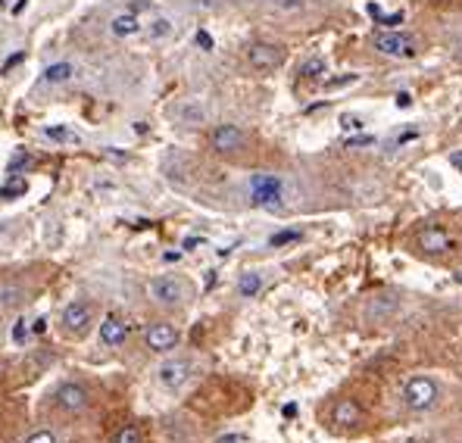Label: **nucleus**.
<instances>
[{
	"label": "nucleus",
	"mask_w": 462,
	"mask_h": 443,
	"mask_svg": "<svg viewBox=\"0 0 462 443\" xmlns=\"http://www.w3.org/2000/svg\"><path fill=\"white\" fill-rule=\"evenodd\" d=\"M300 238H303V234H300L297 228H284V231L272 234V238H269V247H284V244H297Z\"/></svg>",
	"instance_id": "nucleus-21"
},
{
	"label": "nucleus",
	"mask_w": 462,
	"mask_h": 443,
	"mask_svg": "<svg viewBox=\"0 0 462 443\" xmlns=\"http://www.w3.org/2000/svg\"><path fill=\"white\" fill-rule=\"evenodd\" d=\"M381 19V25H384V29H397L400 22H403V13H394V16H378Z\"/></svg>",
	"instance_id": "nucleus-26"
},
{
	"label": "nucleus",
	"mask_w": 462,
	"mask_h": 443,
	"mask_svg": "<svg viewBox=\"0 0 462 443\" xmlns=\"http://www.w3.org/2000/svg\"><path fill=\"white\" fill-rule=\"evenodd\" d=\"M147 293H150V300L157 306H163V310H178V306H185L187 297H191V284H187L185 278H178V275H157V278H150V284H147Z\"/></svg>",
	"instance_id": "nucleus-1"
},
{
	"label": "nucleus",
	"mask_w": 462,
	"mask_h": 443,
	"mask_svg": "<svg viewBox=\"0 0 462 443\" xmlns=\"http://www.w3.org/2000/svg\"><path fill=\"white\" fill-rule=\"evenodd\" d=\"M331 421H334L338 428H356L359 421H363V409H359V402H356V400L344 397V400L334 402V409H331Z\"/></svg>",
	"instance_id": "nucleus-12"
},
{
	"label": "nucleus",
	"mask_w": 462,
	"mask_h": 443,
	"mask_svg": "<svg viewBox=\"0 0 462 443\" xmlns=\"http://www.w3.org/2000/svg\"><path fill=\"white\" fill-rule=\"evenodd\" d=\"M191 378H194V362L187 359V356H169V359L157 368V381L166 387V391H182Z\"/></svg>",
	"instance_id": "nucleus-5"
},
{
	"label": "nucleus",
	"mask_w": 462,
	"mask_h": 443,
	"mask_svg": "<svg viewBox=\"0 0 462 443\" xmlns=\"http://www.w3.org/2000/svg\"><path fill=\"white\" fill-rule=\"evenodd\" d=\"M216 443H244V437H240V434H222Z\"/></svg>",
	"instance_id": "nucleus-33"
},
{
	"label": "nucleus",
	"mask_w": 462,
	"mask_h": 443,
	"mask_svg": "<svg viewBox=\"0 0 462 443\" xmlns=\"http://www.w3.org/2000/svg\"><path fill=\"white\" fill-rule=\"evenodd\" d=\"M250 203L263 206V210H278L284 203V178L272 175V172H257L250 178Z\"/></svg>",
	"instance_id": "nucleus-2"
},
{
	"label": "nucleus",
	"mask_w": 462,
	"mask_h": 443,
	"mask_svg": "<svg viewBox=\"0 0 462 443\" xmlns=\"http://www.w3.org/2000/svg\"><path fill=\"white\" fill-rule=\"evenodd\" d=\"M44 134H47V138H53V140H63V144H78V134L69 131V129H63V125H53V129H47Z\"/></svg>",
	"instance_id": "nucleus-22"
},
{
	"label": "nucleus",
	"mask_w": 462,
	"mask_h": 443,
	"mask_svg": "<svg viewBox=\"0 0 462 443\" xmlns=\"http://www.w3.org/2000/svg\"><path fill=\"white\" fill-rule=\"evenodd\" d=\"M375 50L384 53V57H400V59H410L416 57V41L403 31H381L375 35Z\"/></svg>",
	"instance_id": "nucleus-8"
},
{
	"label": "nucleus",
	"mask_w": 462,
	"mask_h": 443,
	"mask_svg": "<svg viewBox=\"0 0 462 443\" xmlns=\"http://www.w3.org/2000/svg\"><path fill=\"white\" fill-rule=\"evenodd\" d=\"M175 119L185 125H200L206 119V112L197 103H182V106H175Z\"/></svg>",
	"instance_id": "nucleus-19"
},
{
	"label": "nucleus",
	"mask_w": 462,
	"mask_h": 443,
	"mask_svg": "<svg viewBox=\"0 0 462 443\" xmlns=\"http://www.w3.org/2000/svg\"><path fill=\"white\" fill-rule=\"evenodd\" d=\"M416 138H419V131H416V129H412V131H403V134L397 138V144H410V140H416Z\"/></svg>",
	"instance_id": "nucleus-32"
},
{
	"label": "nucleus",
	"mask_w": 462,
	"mask_h": 443,
	"mask_svg": "<svg viewBox=\"0 0 462 443\" xmlns=\"http://www.w3.org/2000/svg\"><path fill=\"white\" fill-rule=\"evenodd\" d=\"M247 59H250L253 69L269 72V69H278L284 57H281V47H275V44H253L250 53H247Z\"/></svg>",
	"instance_id": "nucleus-10"
},
{
	"label": "nucleus",
	"mask_w": 462,
	"mask_h": 443,
	"mask_svg": "<svg viewBox=\"0 0 462 443\" xmlns=\"http://www.w3.org/2000/svg\"><path fill=\"white\" fill-rule=\"evenodd\" d=\"M94 325V306L88 300H72L63 312H59V328L66 337H85Z\"/></svg>",
	"instance_id": "nucleus-3"
},
{
	"label": "nucleus",
	"mask_w": 462,
	"mask_h": 443,
	"mask_svg": "<svg viewBox=\"0 0 462 443\" xmlns=\"http://www.w3.org/2000/svg\"><path fill=\"white\" fill-rule=\"evenodd\" d=\"M100 340H103L106 347H122L125 340H129V325H125L122 319H116V315H106V319L100 321Z\"/></svg>",
	"instance_id": "nucleus-13"
},
{
	"label": "nucleus",
	"mask_w": 462,
	"mask_h": 443,
	"mask_svg": "<svg viewBox=\"0 0 462 443\" xmlns=\"http://www.w3.org/2000/svg\"><path fill=\"white\" fill-rule=\"evenodd\" d=\"M53 406H57L63 415H82L85 409L91 406V393H88V387L78 384V381H63V384L53 391Z\"/></svg>",
	"instance_id": "nucleus-4"
},
{
	"label": "nucleus",
	"mask_w": 462,
	"mask_h": 443,
	"mask_svg": "<svg viewBox=\"0 0 462 443\" xmlns=\"http://www.w3.org/2000/svg\"><path fill=\"white\" fill-rule=\"evenodd\" d=\"M397 106H410V94H400V97H397Z\"/></svg>",
	"instance_id": "nucleus-35"
},
{
	"label": "nucleus",
	"mask_w": 462,
	"mask_h": 443,
	"mask_svg": "<svg viewBox=\"0 0 462 443\" xmlns=\"http://www.w3.org/2000/svg\"><path fill=\"white\" fill-rule=\"evenodd\" d=\"M197 44H200V50H212V38H210V31L200 29V31H197Z\"/></svg>",
	"instance_id": "nucleus-28"
},
{
	"label": "nucleus",
	"mask_w": 462,
	"mask_h": 443,
	"mask_svg": "<svg viewBox=\"0 0 462 443\" xmlns=\"http://www.w3.org/2000/svg\"><path fill=\"white\" fill-rule=\"evenodd\" d=\"M210 144L216 153H225V157H231V153H240L247 147V134L238 129V125H216L210 134Z\"/></svg>",
	"instance_id": "nucleus-9"
},
{
	"label": "nucleus",
	"mask_w": 462,
	"mask_h": 443,
	"mask_svg": "<svg viewBox=\"0 0 462 443\" xmlns=\"http://www.w3.org/2000/svg\"><path fill=\"white\" fill-rule=\"evenodd\" d=\"M259 287H263V275H259V272H244L238 278V293H240V297H257Z\"/></svg>",
	"instance_id": "nucleus-18"
},
{
	"label": "nucleus",
	"mask_w": 462,
	"mask_h": 443,
	"mask_svg": "<svg viewBox=\"0 0 462 443\" xmlns=\"http://www.w3.org/2000/svg\"><path fill=\"white\" fill-rule=\"evenodd\" d=\"M25 334H29L25 321H16V325H13V340H16V344H22V340H25Z\"/></svg>",
	"instance_id": "nucleus-27"
},
{
	"label": "nucleus",
	"mask_w": 462,
	"mask_h": 443,
	"mask_svg": "<svg viewBox=\"0 0 462 443\" xmlns=\"http://www.w3.org/2000/svg\"><path fill=\"white\" fill-rule=\"evenodd\" d=\"M25 303V291L19 284H6L0 287V310H16Z\"/></svg>",
	"instance_id": "nucleus-17"
},
{
	"label": "nucleus",
	"mask_w": 462,
	"mask_h": 443,
	"mask_svg": "<svg viewBox=\"0 0 462 443\" xmlns=\"http://www.w3.org/2000/svg\"><path fill=\"white\" fill-rule=\"evenodd\" d=\"M178 340H182V334L169 321H157V325H150L144 331V344L150 353H172L178 347Z\"/></svg>",
	"instance_id": "nucleus-7"
},
{
	"label": "nucleus",
	"mask_w": 462,
	"mask_h": 443,
	"mask_svg": "<svg viewBox=\"0 0 462 443\" xmlns=\"http://www.w3.org/2000/svg\"><path fill=\"white\" fill-rule=\"evenodd\" d=\"M397 312V297L394 293H378V297H369V303L363 306V319L378 325V321H387V315Z\"/></svg>",
	"instance_id": "nucleus-11"
},
{
	"label": "nucleus",
	"mask_w": 462,
	"mask_h": 443,
	"mask_svg": "<svg viewBox=\"0 0 462 443\" xmlns=\"http://www.w3.org/2000/svg\"><path fill=\"white\" fill-rule=\"evenodd\" d=\"M110 443H144V431H140L138 425H122L113 431Z\"/></svg>",
	"instance_id": "nucleus-20"
},
{
	"label": "nucleus",
	"mask_w": 462,
	"mask_h": 443,
	"mask_svg": "<svg viewBox=\"0 0 462 443\" xmlns=\"http://www.w3.org/2000/svg\"><path fill=\"white\" fill-rule=\"evenodd\" d=\"M25 57V53H13V57L10 59H6V63H3V69H0V72H6V69H13V66H16L19 63V59H22Z\"/></svg>",
	"instance_id": "nucleus-34"
},
{
	"label": "nucleus",
	"mask_w": 462,
	"mask_h": 443,
	"mask_svg": "<svg viewBox=\"0 0 462 443\" xmlns=\"http://www.w3.org/2000/svg\"><path fill=\"white\" fill-rule=\"evenodd\" d=\"M322 72H325V63H322V59H319V57L306 59V63L300 66V75H303V78H319V75H322Z\"/></svg>",
	"instance_id": "nucleus-23"
},
{
	"label": "nucleus",
	"mask_w": 462,
	"mask_h": 443,
	"mask_svg": "<svg viewBox=\"0 0 462 443\" xmlns=\"http://www.w3.org/2000/svg\"><path fill=\"white\" fill-rule=\"evenodd\" d=\"M403 402L412 412H425V409H431L438 402V384L431 378H412L403 387Z\"/></svg>",
	"instance_id": "nucleus-6"
},
{
	"label": "nucleus",
	"mask_w": 462,
	"mask_h": 443,
	"mask_svg": "<svg viewBox=\"0 0 462 443\" xmlns=\"http://www.w3.org/2000/svg\"><path fill=\"white\" fill-rule=\"evenodd\" d=\"M110 29H113V35L116 38H131V35H138L140 31V22H138L135 13H119V16H113Z\"/></svg>",
	"instance_id": "nucleus-15"
},
{
	"label": "nucleus",
	"mask_w": 462,
	"mask_h": 443,
	"mask_svg": "<svg viewBox=\"0 0 462 443\" xmlns=\"http://www.w3.org/2000/svg\"><path fill=\"white\" fill-rule=\"evenodd\" d=\"M172 31V22L169 19H157V22L150 25V38H166Z\"/></svg>",
	"instance_id": "nucleus-25"
},
{
	"label": "nucleus",
	"mask_w": 462,
	"mask_h": 443,
	"mask_svg": "<svg viewBox=\"0 0 462 443\" xmlns=\"http://www.w3.org/2000/svg\"><path fill=\"white\" fill-rule=\"evenodd\" d=\"M72 75H75V66L72 63H53L44 69V82H50V85H63V82H69Z\"/></svg>",
	"instance_id": "nucleus-16"
},
{
	"label": "nucleus",
	"mask_w": 462,
	"mask_h": 443,
	"mask_svg": "<svg viewBox=\"0 0 462 443\" xmlns=\"http://www.w3.org/2000/svg\"><path fill=\"white\" fill-rule=\"evenodd\" d=\"M340 125H344V129H363V122H359L356 116H344V122Z\"/></svg>",
	"instance_id": "nucleus-31"
},
{
	"label": "nucleus",
	"mask_w": 462,
	"mask_h": 443,
	"mask_svg": "<svg viewBox=\"0 0 462 443\" xmlns=\"http://www.w3.org/2000/svg\"><path fill=\"white\" fill-rule=\"evenodd\" d=\"M44 328H47V319H38V321H35V331H38V334H41V331H44Z\"/></svg>",
	"instance_id": "nucleus-37"
},
{
	"label": "nucleus",
	"mask_w": 462,
	"mask_h": 443,
	"mask_svg": "<svg viewBox=\"0 0 462 443\" xmlns=\"http://www.w3.org/2000/svg\"><path fill=\"white\" fill-rule=\"evenodd\" d=\"M419 247L425 253H447L450 250V238H447L444 228H425L419 234Z\"/></svg>",
	"instance_id": "nucleus-14"
},
{
	"label": "nucleus",
	"mask_w": 462,
	"mask_h": 443,
	"mask_svg": "<svg viewBox=\"0 0 462 443\" xmlns=\"http://www.w3.org/2000/svg\"><path fill=\"white\" fill-rule=\"evenodd\" d=\"M366 144H372V138H369V134H363V138H350V140H347V147H366Z\"/></svg>",
	"instance_id": "nucleus-30"
},
{
	"label": "nucleus",
	"mask_w": 462,
	"mask_h": 443,
	"mask_svg": "<svg viewBox=\"0 0 462 443\" xmlns=\"http://www.w3.org/2000/svg\"><path fill=\"white\" fill-rule=\"evenodd\" d=\"M278 10H303V0H275Z\"/></svg>",
	"instance_id": "nucleus-29"
},
{
	"label": "nucleus",
	"mask_w": 462,
	"mask_h": 443,
	"mask_svg": "<svg viewBox=\"0 0 462 443\" xmlns=\"http://www.w3.org/2000/svg\"><path fill=\"white\" fill-rule=\"evenodd\" d=\"M450 163H453V166H459V169H462V153H453V157H450Z\"/></svg>",
	"instance_id": "nucleus-38"
},
{
	"label": "nucleus",
	"mask_w": 462,
	"mask_h": 443,
	"mask_svg": "<svg viewBox=\"0 0 462 443\" xmlns=\"http://www.w3.org/2000/svg\"><path fill=\"white\" fill-rule=\"evenodd\" d=\"M22 443H59V437H57V431H50V428H41V431H31Z\"/></svg>",
	"instance_id": "nucleus-24"
},
{
	"label": "nucleus",
	"mask_w": 462,
	"mask_h": 443,
	"mask_svg": "<svg viewBox=\"0 0 462 443\" xmlns=\"http://www.w3.org/2000/svg\"><path fill=\"white\" fill-rule=\"evenodd\" d=\"M197 244H200L197 238H187V240H185V250H194V247H197Z\"/></svg>",
	"instance_id": "nucleus-36"
}]
</instances>
